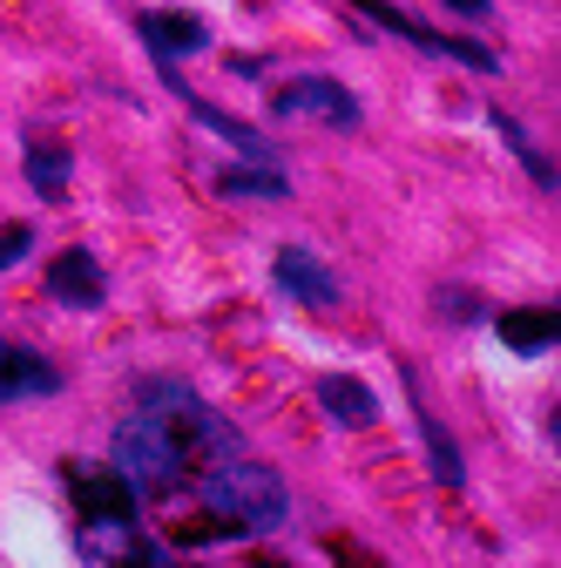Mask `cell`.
Instances as JSON below:
<instances>
[{
    "label": "cell",
    "instance_id": "277c9868",
    "mask_svg": "<svg viewBox=\"0 0 561 568\" xmlns=\"http://www.w3.org/2000/svg\"><path fill=\"white\" fill-rule=\"evenodd\" d=\"M359 14L373 21V28H392V34H406L412 48H427V54H453V61H467V68H480V75H494V48H480V41H467V34H440V28H427V21H412L406 8H392V0H359Z\"/></svg>",
    "mask_w": 561,
    "mask_h": 568
},
{
    "label": "cell",
    "instance_id": "4fadbf2b",
    "mask_svg": "<svg viewBox=\"0 0 561 568\" xmlns=\"http://www.w3.org/2000/svg\"><path fill=\"white\" fill-rule=\"evenodd\" d=\"M143 41H150L156 54H196L210 34H203L196 14H143Z\"/></svg>",
    "mask_w": 561,
    "mask_h": 568
},
{
    "label": "cell",
    "instance_id": "30bf717a",
    "mask_svg": "<svg viewBox=\"0 0 561 568\" xmlns=\"http://www.w3.org/2000/svg\"><path fill=\"white\" fill-rule=\"evenodd\" d=\"M170 419H176V440H183V447H196V454H237V426H231L224 413H210L196 393H190Z\"/></svg>",
    "mask_w": 561,
    "mask_h": 568
},
{
    "label": "cell",
    "instance_id": "ffe728a7",
    "mask_svg": "<svg viewBox=\"0 0 561 568\" xmlns=\"http://www.w3.org/2000/svg\"><path fill=\"white\" fill-rule=\"evenodd\" d=\"M440 8H453L460 21H487V0H440Z\"/></svg>",
    "mask_w": 561,
    "mask_h": 568
},
{
    "label": "cell",
    "instance_id": "8992f818",
    "mask_svg": "<svg viewBox=\"0 0 561 568\" xmlns=\"http://www.w3.org/2000/svg\"><path fill=\"white\" fill-rule=\"evenodd\" d=\"M271 284H277L292 305H305V312H332V305H338V277H332L305 244H285V251L271 257Z\"/></svg>",
    "mask_w": 561,
    "mask_h": 568
},
{
    "label": "cell",
    "instance_id": "3957f363",
    "mask_svg": "<svg viewBox=\"0 0 561 568\" xmlns=\"http://www.w3.org/2000/svg\"><path fill=\"white\" fill-rule=\"evenodd\" d=\"M68 494H75V515L82 528H129L135 521V487L122 480V467H89V460H68Z\"/></svg>",
    "mask_w": 561,
    "mask_h": 568
},
{
    "label": "cell",
    "instance_id": "9a60e30c",
    "mask_svg": "<svg viewBox=\"0 0 561 568\" xmlns=\"http://www.w3.org/2000/svg\"><path fill=\"white\" fill-rule=\"evenodd\" d=\"M494 332H501V338H508V345H514V352H548V345H554V332H561V325H554V312H548V305H541V312H508V318H501V325H494Z\"/></svg>",
    "mask_w": 561,
    "mask_h": 568
},
{
    "label": "cell",
    "instance_id": "e0dca14e",
    "mask_svg": "<svg viewBox=\"0 0 561 568\" xmlns=\"http://www.w3.org/2000/svg\"><path fill=\"white\" fill-rule=\"evenodd\" d=\"M28 244H34V224H8V231H0V271H14L28 257Z\"/></svg>",
    "mask_w": 561,
    "mask_h": 568
},
{
    "label": "cell",
    "instance_id": "ac0fdd59",
    "mask_svg": "<svg viewBox=\"0 0 561 568\" xmlns=\"http://www.w3.org/2000/svg\"><path fill=\"white\" fill-rule=\"evenodd\" d=\"M135 393H143V406H163V413L190 399V386H176V379H143V386H135Z\"/></svg>",
    "mask_w": 561,
    "mask_h": 568
},
{
    "label": "cell",
    "instance_id": "6da1fadb",
    "mask_svg": "<svg viewBox=\"0 0 561 568\" xmlns=\"http://www.w3.org/2000/svg\"><path fill=\"white\" fill-rule=\"evenodd\" d=\"M203 501L217 508L224 521H237V528H285V515H292L285 480H277L271 467H257V460H224V454H217V467L203 474Z\"/></svg>",
    "mask_w": 561,
    "mask_h": 568
},
{
    "label": "cell",
    "instance_id": "d6986e66",
    "mask_svg": "<svg viewBox=\"0 0 561 568\" xmlns=\"http://www.w3.org/2000/svg\"><path fill=\"white\" fill-rule=\"evenodd\" d=\"M434 305H440V312H447V318H453V325H473V318H487V312H480V298H473V292H440V298H434Z\"/></svg>",
    "mask_w": 561,
    "mask_h": 568
},
{
    "label": "cell",
    "instance_id": "52a82bcc",
    "mask_svg": "<svg viewBox=\"0 0 561 568\" xmlns=\"http://www.w3.org/2000/svg\"><path fill=\"white\" fill-rule=\"evenodd\" d=\"M54 386H61L54 359H41L34 345L0 338V406H14V399H48Z\"/></svg>",
    "mask_w": 561,
    "mask_h": 568
},
{
    "label": "cell",
    "instance_id": "9c48e42d",
    "mask_svg": "<svg viewBox=\"0 0 561 568\" xmlns=\"http://www.w3.org/2000/svg\"><path fill=\"white\" fill-rule=\"evenodd\" d=\"M399 379H406V399H412V419H419V440H427V460H434V474H440V487H460L467 480V467H460V447H453V434L427 413V399H419V373L412 366H399Z\"/></svg>",
    "mask_w": 561,
    "mask_h": 568
},
{
    "label": "cell",
    "instance_id": "5b68a950",
    "mask_svg": "<svg viewBox=\"0 0 561 568\" xmlns=\"http://www.w3.org/2000/svg\"><path fill=\"white\" fill-rule=\"evenodd\" d=\"M271 115H312V122H325V129H359L353 89L332 82V75H298V82H285V89H271Z\"/></svg>",
    "mask_w": 561,
    "mask_h": 568
},
{
    "label": "cell",
    "instance_id": "7c38bea8",
    "mask_svg": "<svg viewBox=\"0 0 561 568\" xmlns=\"http://www.w3.org/2000/svg\"><path fill=\"white\" fill-rule=\"evenodd\" d=\"M217 196L271 203V196H292V183H285V170H271V163H244V170H224V176H217Z\"/></svg>",
    "mask_w": 561,
    "mask_h": 568
},
{
    "label": "cell",
    "instance_id": "8fae6325",
    "mask_svg": "<svg viewBox=\"0 0 561 568\" xmlns=\"http://www.w3.org/2000/svg\"><path fill=\"white\" fill-rule=\"evenodd\" d=\"M318 399H325V413H332L338 426H373V419H379V399H373L359 379H345V373L318 379Z\"/></svg>",
    "mask_w": 561,
    "mask_h": 568
},
{
    "label": "cell",
    "instance_id": "ba28073f",
    "mask_svg": "<svg viewBox=\"0 0 561 568\" xmlns=\"http://www.w3.org/2000/svg\"><path fill=\"white\" fill-rule=\"evenodd\" d=\"M48 292H54L61 305H75V312H95V305L109 298L95 251H61V257H54V271H48Z\"/></svg>",
    "mask_w": 561,
    "mask_h": 568
},
{
    "label": "cell",
    "instance_id": "7a4b0ae2",
    "mask_svg": "<svg viewBox=\"0 0 561 568\" xmlns=\"http://www.w3.org/2000/svg\"><path fill=\"white\" fill-rule=\"evenodd\" d=\"M115 467L135 494H170L190 467V447L176 440V426L170 419H150V413H135L115 426Z\"/></svg>",
    "mask_w": 561,
    "mask_h": 568
},
{
    "label": "cell",
    "instance_id": "5bb4252c",
    "mask_svg": "<svg viewBox=\"0 0 561 568\" xmlns=\"http://www.w3.org/2000/svg\"><path fill=\"white\" fill-rule=\"evenodd\" d=\"M68 150L61 142H28V183H34V196H61L68 190Z\"/></svg>",
    "mask_w": 561,
    "mask_h": 568
},
{
    "label": "cell",
    "instance_id": "2e32d148",
    "mask_svg": "<svg viewBox=\"0 0 561 568\" xmlns=\"http://www.w3.org/2000/svg\"><path fill=\"white\" fill-rule=\"evenodd\" d=\"M494 135H508V150H514V156L528 163V176H534L541 190H554V163H548V156L534 150V142H528V129H521L514 115H501V109H494Z\"/></svg>",
    "mask_w": 561,
    "mask_h": 568
}]
</instances>
